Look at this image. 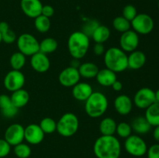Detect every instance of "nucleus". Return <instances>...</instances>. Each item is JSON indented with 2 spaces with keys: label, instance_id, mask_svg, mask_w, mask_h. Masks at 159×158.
<instances>
[{
  "label": "nucleus",
  "instance_id": "obj_5",
  "mask_svg": "<svg viewBox=\"0 0 159 158\" xmlns=\"http://www.w3.org/2000/svg\"><path fill=\"white\" fill-rule=\"evenodd\" d=\"M79 127V120L77 116L72 112H67L57 122L56 131L64 137H71L77 133Z\"/></svg>",
  "mask_w": 159,
  "mask_h": 158
},
{
  "label": "nucleus",
  "instance_id": "obj_34",
  "mask_svg": "<svg viewBox=\"0 0 159 158\" xmlns=\"http://www.w3.org/2000/svg\"><path fill=\"white\" fill-rule=\"evenodd\" d=\"M13 151L18 158H28L31 155L30 147L24 143L14 146Z\"/></svg>",
  "mask_w": 159,
  "mask_h": 158
},
{
  "label": "nucleus",
  "instance_id": "obj_21",
  "mask_svg": "<svg viewBox=\"0 0 159 158\" xmlns=\"http://www.w3.org/2000/svg\"><path fill=\"white\" fill-rule=\"evenodd\" d=\"M96 81L103 87H111L112 85L117 80L116 73L113 72L108 68L99 70L96 77Z\"/></svg>",
  "mask_w": 159,
  "mask_h": 158
},
{
  "label": "nucleus",
  "instance_id": "obj_44",
  "mask_svg": "<svg viewBox=\"0 0 159 158\" xmlns=\"http://www.w3.org/2000/svg\"><path fill=\"white\" fill-rule=\"evenodd\" d=\"M79 60H77V59H73L72 61H71V66L74 67V68H79V65H80Z\"/></svg>",
  "mask_w": 159,
  "mask_h": 158
},
{
  "label": "nucleus",
  "instance_id": "obj_14",
  "mask_svg": "<svg viewBox=\"0 0 159 158\" xmlns=\"http://www.w3.org/2000/svg\"><path fill=\"white\" fill-rule=\"evenodd\" d=\"M44 133L40 125L37 124H30L24 128V140L31 145H37L44 139Z\"/></svg>",
  "mask_w": 159,
  "mask_h": 158
},
{
  "label": "nucleus",
  "instance_id": "obj_4",
  "mask_svg": "<svg viewBox=\"0 0 159 158\" xmlns=\"http://www.w3.org/2000/svg\"><path fill=\"white\" fill-rule=\"evenodd\" d=\"M108 108V99L103 93L93 91L85 101V110L89 117L96 119L103 116Z\"/></svg>",
  "mask_w": 159,
  "mask_h": 158
},
{
  "label": "nucleus",
  "instance_id": "obj_8",
  "mask_svg": "<svg viewBox=\"0 0 159 158\" xmlns=\"http://www.w3.org/2000/svg\"><path fill=\"white\" fill-rule=\"evenodd\" d=\"M131 28L138 34L147 35L152 32L155 27V22L151 15L146 13H140L130 22Z\"/></svg>",
  "mask_w": 159,
  "mask_h": 158
},
{
  "label": "nucleus",
  "instance_id": "obj_30",
  "mask_svg": "<svg viewBox=\"0 0 159 158\" xmlns=\"http://www.w3.org/2000/svg\"><path fill=\"white\" fill-rule=\"evenodd\" d=\"M26 61V56L20 51L13 53L9 60V63L12 70H17V71H20L22 68H24Z\"/></svg>",
  "mask_w": 159,
  "mask_h": 158
},
{
  "label": "nucleus",
  "instance_id": "obj_25",
  "mask_svg": "<svg viewBox=\"0 0 159 158\" xmlns=\"http://www.w3.org/2000/svg\"><path fill=\"white\" fill-rule=\"evenodd\" d=\"M116 122L110 117H106L99 123V131L103 136H113L116 133Z\"/></svg>",
  "mask_w": 159,
  "mask_h": 158
},
{
  "label": "nucleus",
  "instance_id": "obj_13",
  "mask_svg": "<svg viewBox=\"0 0 159 158\" xmlns=\"http://www.w3.org/2000/svg\"><path fill=\"white\" fill-rule=\"evenodd\" d=\"M4 139L10 146H16L24 140V127L19 123L11 124L5 131Z\"/></svg>",
  "mask_w": 159,
  "mask_h": 158
},
{
  "label": "nucleus",
  "instance_id": "obj_15",
  "mask_svg": "<svg viewBox=\"0 0 159 158\" xmlns=\"http://www.w3.org/2000/svg\"><path fill=\"white\" fill-rule=\"evenodd\" d=\"M43 5L40 0H21L20 8L26 16L35 19L41 15Z\"/></svg>",
  "mask_w": 159,
  "mask_h": 158
},
{
  "label": "nucleus",
  "instance_id": "obj_20",
  "mask_svg": "<svg viewBox=\"0 0 159 158\" xmlns=\"http://www.w3.org/2000/svg\"><path fill=\"white\" fill-rule=\"evenodd\" d=\"M147 60L145 54L141 50L133 51L127 55L128 68L132 70H139L144 66Z\"/></svg>",
  "mask_w": 159,
  "mask_h": 158
},
{
  "label": "nucleus",
  "instance_id": "obj_9",
  "mask_svg": "<svg viewBox=\"0 0 159 158\" xmlns=\"http://www.w3.org/2000/svg\"><path fill=\"white\" fill-rule=\"evenodd\" d=\"M155 102V91L150 88H141L135 93L133 103L141 109H146Z\"/></svg>",
  "mask_w": 159,
  "mask_h": 158
},
{
  "label": "nucleus",
  "instance_id": "obj_27",
  "mask_svg": "<svg viewBox=\"0 0 159 158\" xmlns=\"http://www.w3.org/2000/svg\"><path fill=\"white\" fill-rule=\"evenodd\" d=\"M111 32L107 26L99 25L92 35V38L96 43H104L110 39Z\"/></svg>",
  "mask_w": 159,
  "mask_h": 158
},
{
  "label": "nucleus",
  "instance_id": "obj_1",
  "mask_svg": "<svg viewBox=\"0 0 159 158\" xmlns=\"http://www.w3.org/2000/svg\"><path fill=\"white\" fill-rule=\"evenodd\" d=\"M93 152L97 158H119L121 153L120 142L114 135H102L95 141Z\"/></svg>",
  "mask_w": 159,
  "mask_h": 158
},
{
  "label": "nucleus",
  "instance_id": "obj_24",
  "mask_svg": "<svg viewBox=\"0 0 159 158\" xmlns=\"http://www.w3.org/2000/svg\"><path fill=\"white\" fill-rule=\"evenodd\" d=\"M79 74L84 78H93L96 77L99 69L97 65L92 62H85L79 65L78 68Z\"/></svg>",
  "mask_w": 159,
  "mask_h": 158
},
{
  "label": "nucleus",
  "instance_id": "obj_23",
  "mask_svg": "<svg viewBox=\"0 0 159 158\" xmlns=\"http://www.w3.org/2000/svg\"><path fill=\"white\" fill-rule=\"evenodd\" d=\"M10 98L12 103L17 108H20L24 107L29 102L30 94L26 90L21 88V89L13 91L11 94Z\"/></svg>",
  "mask_w": 159,
  "mask_h": 158
},
{
  "label": "nucleus",
  "instance_id": "obj_29",
  "mask_svg": "<svg viewBox=\"0 0 159 158\" xmlns=\"http://www.w3.org/2000/svg\"><path fill=\"white\" fill-rule=\"evenodd\" d=\"M58 43L54 38L47 37L39 43V51L47 54H51L57 49Z\"/></svg>",
  "mask_w": 159,
  "mask_h": 158
},
{
  "label": "nucleus",
  "instance_id": "obj_43",
  "mask_svg": "<svg viewBox=\"0 0 159 158\" xmlns=\"http://www.w3.org/2000/svg\"><path fill=\"white\" fill-rule=\"evenodd\" d=\"M153 137L155 141L159 143V125L155 126V129L153 130Z\"/></svg>",
  "mask_w": 159,
  "mask_h": 158
},
{
  "label": "nucleus",
  "instance_id": "obj_3",
  "mask_svg": "<svg viewBox=\"0 0 159 158\" xmlns=\"http://www.w3.org/2000/svg\"><path fill=\"white\" fill-rule=\"evenodd\" d=\"M103 55L106 68L113 72H123L128 68L127 54L120 47L113 46L109 48Z\"/></svg>",
  "mask_w": 159,
  "mask_h": 158
},
{
  "label": "nucleus",
  "instance_id": "obj_39",
  "mask_svg": "<svg viewBox=\"0 0 159 158\" xmlns=\"http://www.w3.org/2000/svg\"><path fill=\"white\" fill-rule=\"evenodd\" d=\"M148 158H159V143H155L148 148Z\"/></svg>",
  "mask_w": 159,
  "mask_h": 158
},
{
  "label": "nucleus",
  "instance_id": "obj_26",
  "mask_svg": "<svg viewBox=\"0 0 159 158\" xmlns=\"http://www.w3.org/2000/svg\"><path fill=\"white\" fill-rule=\"evenodd\" d=\"M144 117L152 126L159 125V103L155 102L146 108Z\"/></svg>",
  "mask_w": 159,
  "mask_h": 158
},
{
  "label": "nucleus",
  "instance_id": "obj_28",
  "mask_svg": "<svg viewBox=\"0 0 159 158\" xmlns=\"http://www.w3.org/2000/svg\"><path fill=\"white\" fill-rule=\"evenodd\" d=\"M0 33L2 36V41L10 44L16 40L15 32L10 29L9 24L6 22H0Z\"/></svg>",
  "mask_w": 159,
  "mask_h": 158
},
{
  "label": "nucleus",
  "instance_id": "obj_16",
  "mask_svg": "<svg viewBox=\"0 0 159 158\" xmlns=\"http://www.w3.org/2000/svg\"><path fill=\"white\" fill-rule=\"evenodd\" d=\"M30 65L33 69L38 73H45L51 67L49 57L43 53L38 51L31 56Z\"/></svg>",
  "mask_w": 159,
  "mask_h": 158
},
{
  "label": "nucleus",
  "instance_id": "obj_40",
  "mask_svg": "<svg viewBox=\"0 0 159 158\" xmlns=\"http://www.w3.org/2000/svg\"><path fill=\"white\" fill-rule=\"evenodd\" d=\"M54 14V9L53 8V6H50V5H45V6H43L41 11V15H44V16L48 17V18H50V17L53 16Z\"/></svg>",
  "mask_w": 159,
  "mask_h": 158
},
{
  "label": "nucleus",
  "instance_id": "obj_42",
  "mask_svg": "<svg viewBox=\"0 0 159 158\" xmlns=\"http://www.w3.org/2000/svg\"><path fill=\"white\" fill-rule=\"evenodd\" d=\"M112 88L115 91H120L123 89V84L120 81L116 80L114 83L112 85Z\"/></svg>",
  "mask_w": 159,
  "mask_h": 158
},
{
  "label": "nucleus",
  "instance_id": "obj_38",
  "mask_svg": "<svg viewBox=\"0 0 159 158\" xmlns=\"http://www.w3.org/2000/svg\"><path fill=\"white\" fill-rule=\"evenodd\" d=\"M11 150V146L5 139H0V158L6 157Z\"/></svg>",
  "mask_w": 159,
  "mask_h": 158
},
{
  "label": "nucleus",
  "instance_id": "obj_19",
  "mask_svg": "<svg viewBox=\"0 0 159 158\" xmlns=\"http://www.w3.org/2000/svg\"><path fill=\"white\" fill-rule=\"evenodd\" d=\"M0 109L3 116L10 119L16 116L19 108L12 103L10 96L2 94H0Z\"/></svg>",
  "mask_w": 159,
  "mask_h": 158
},
{
  "label": "nucleus",
  "instance_id": "obj_2",
  "mask_svg": "<svg viewBox=\"0 0 159 158\" xmlns=\"http://www.w3.org/2000/svg\"><path fill=\"white\" fill-rule=\"evenodd\" d=\"M89 45V37L82 31H75L68 37V52L73 59L83 58L88 52Z\"/></svg>",
  "mask_w": 159,
  "mask_h": 158
},
{
  "label": "nucleus",
  "instance_id": "obj_6",
  "mask_svg": "<svg viewBox=\"0 0 159 158\" xmlns=\"http://www.w3.org/2000/svg\"><path fill=\"white\" fill-rule=\"evenodd\" d=\"M124 148L127 153L133 156H143L146 154L148 146L146 142L139 135H130L125 139Z\"/></svg>",
  "mask_w": 159,
  "mask_h": 158
},
{
  "label": "nucleus",
  "instance_id": "obj_18",
  "mask_svg": "<svg viewBox=\"0 0 159 158\" xmlns=\"http://www.w3.org/2000/svg\"><path fill=\"white\" fill-rule=\"evenodd\" d=\"M93 92V87L87 82L79 81L72 87L73 97L80 102H85Z\"/></svg>",
  "mask_w": 159,
  "mask_h": 158
},
{
  "label": "nucleus",
  "instance_id": "obj_35",
  "mask_svg": "<svg viewBox=\"0 0 159 158\" xmlns=\"http://www.w3.org/2000/svg\"><path fill=\"white\" fill-rule=\"evenodd\" d=\"M116 133L121 138L126 139L130 136L132 133V128L130 124L126 122H121L116 125Z\"/></svg>",
  "mask_w": 159,
  "mask_h": 158
},
{
  "label": "nucleus",
  "instance_id": "obj_41",
  "mask_svg": "<svg viewBox=\"0 0 159 158\" xmlns=\"http://www.w3.org/2000/svg\"><path fill=\"white\" fill-rule=\"evenodd\" d=\"M93 52L96 56L103 55L106 52L103 43H96L93 46Z\"/></svg>",
  "mask_w": 159,
  "mask_h": 158
},
{
  "label": "nucleus",
  "instance_id": "obj_32",
  "mask_svg": "<svg viewBox=\"0 0 159 158\" xmlns=\"http://www.w3.org/2000/svg\"><path fill=\"white\" fill-rule=\"evenodd\" d=\"M39 125L44 134H51L57 130V122L51 117L43 118Z\"/></svg>",
  "mask_w": 159,
  "mask_h": 158
},
{
  "label": "nucleus",
  "instance_id": "obj_10",
  "mask_svg": "<svg viewBox=\"0 0 159 158\" xmlns=\"http://www.w3.org/2000/svg\"><path fill=\"white\" fill-rule=\"evenodd\" d=\"M25 76L21 71L12 70L6 74L3 81L4 86L8 91H13L23 88L25 84Z\"/></svg>",
  "mask_w": 159,
  "mask_h": 158
},
{
  "label": "nucleus",
  "instance_id": "obj_22",
  "mask_svg": "<svg viewBox=\"0 0 159 158\" xmlns=\"http://www.w3.org/2000/svg\"><path fill=\"white\" fill-rule=\"evenodd\" d=\"M132 131L134 132L137 135H144L149 133L152 129V125H150L146 118L144 116H139L133 119L131 123Z\"/></svg>",
  "mask_w": 159,
  "mask_h": 158
},
{
  "label": "nucleus",
  "instance_id": "obj_47",
  "mask_svg": "<svg viewBox=\"0 0 159 158\" xmlns=\"http://www.w3.org/2000/svg\"><path fill=\"white\" fill-rule=\"evenodd\" d=\"M158 9H159V2H158Z\"/></svg>",
  "mask_w": 159,
  "mask_h": 158
},
{
  "label": "nucleus",
  "instance_id": "obj_36",
  "mask_svg": "<svg viewBox=\"0 0 159 158\" xmlns=\"http://www.w3.org/2000/svg\"><path fill=\"white\" fill-rule=\"evenodd\" d=\"M99 23L96 20H89L85 22L82 27V32H83L85 35L89 37H91L96 28L99 26Z\"/></svg>",
  "mask_w": 159,
  "mask_h": 158
},
{
  "label": "nucleus",
  "instance_id": "obj_46",
  "mask_svg": "<svg viewBox=\"0 0 159 158\" xmlns=\"http://www.w3.org/2000/svg\"><path fill=\"white\" fill-rule=\"evenodd\" d=\"M2 42V36H1V33H0V43H1Z\"/></svg>",
  "mask_w": 159,
  "mask_h": 158
},
{
  "label": "nucleus",
  "instance_id": "obj_45",
  "mask_svg": "<svg viewBox=\"0 0 159 158\" xmlns=\"http://www.w3.org/2000/svg\"><path fill=\"white\" fill-rule=\"evenodd\" d=\"M155 102L159 103V89L155 91Z\"/></svg>",
  "mask_w": 159,
  "mask_h": 158
},
{
  "label": "nucleus",
  "instance_id": "obj_31",
  "mask_svg": "<svg viewBox=\"0 0 159 158\" xmlns=\"http://www.w3.org/2000/svg\"><path fill=\"white\" fill-rule=\"evenodd\" d=\"M34 26L38 32L44 33L48 32L51 28V20L50 18H48L43 15H40L34 19Z\"/></svg>",
  "mask_w": 159,
  "mask_h": 158
},
{
  "label": "nucleus",
  "instance_id": "obj_33",
  "mask_svg": "<svg viewBox=\"0 0 159 158\" xmlns=\"http://www.w3.org/2000/svg\"><path fill=\"white\" fill-rule=\"evenodd\" d=\"M113 26L114 29H116L117 32L123 33L128 31L131 28V24L129 20L124 18V16L120 15V16H117L114 18L113 20Z\"/></svg>",
  "mask_w": 159,
  "mask_h": 158
},
{
  "label": "nucleus",
  "instance_id": "obj_11",
  "mask_svg": "<svg viewBox=\"0 0 159 158\" xmlns=\"http://www.w3.org/2000/svg\"><path fill=\"white\" fill-rule=\"evenodd\" d=\"M139 36L133 29L123 33L120 37V48L124 52L131 53L136 50L139 45Z\"/></svg>",
  "mask_w": 159,
  "mask_h": 158
},
{
  "label": "nucleus",
  "instance_id": "obj_37",
  "mask_svg": "<svg viewBox=\"0 0 159 158\" xmlns=\"http://www.w3.org/2000/svg\"><path fill=\"white\" fill-rule=\"evenodd\" d=\"M122 14V16L131 22L135 18V16L138 15V11H137L136 7L133 5H127L123 9Z\"/></svg>",
  "mask_w": 159,
  "mask_h": 158
},
{
  "label": "nucleus",
  "instance_id": "obj_17",
  "mask_svg": "<svg viewBox=\"0 0 159 158\" xmlns=\"http://www.w3.org/2000/svg\"><path fill=\"white\" fill-rule=\"evenodd\" d=\"M115 110L121 116H127L133 108V101L127 94H120L113 102Z\"/></svg>",
  "mask_w": 159,
  "mask_h": 158
},
{
  "label": "nucleus",
  "instance_id": "obj_7",
  "mask_svg": "<svg viewBox=\"0 0 159 158\" xmlns=\"http://www.w3.org/2000/svg\"><path fill=\"white\" fill-rule=\"evenodd\" d=\"M39 43L37 39L30 33H23L16 39L19 51L26 57L32 56L39 51Z\"/></svg>",
  "mask_w": 159,
  "mask_h": 158
},
{
  "label": "nucleus",
  "instance_id": "obj_12",
  "mask_svg": "<svg viewBox=\"0 0 159 158\" xmlns=\"http://www.w3.org/2000/svg\"><path fill=\"white\" fill-rule=\"evenodd\" d=\"M81 76L78 68L69 66L61 71L58 75V81L61 85L66 88H72L79 83Z\"/></svg>",
  "mask_w": 159,
  "mask_h": 158
}]
</instances>
